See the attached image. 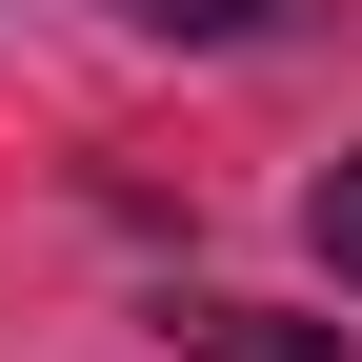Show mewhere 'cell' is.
Listing matches in <instances>:
<instances>
[{
    "instance_id": "2",
    "label": "cell",
    "mask_w": 362,
    "mask_h": 362,
    "mask_svg": "<svg viewBox=\"0 0 362 362\" xmlns=\"http://www.w3.org/2000/svg\"><path fill=\"white\" fill-rule=\"evenodd\" d=\"M302 242H322V282H362V161H322V181H302Z\"/></svg>"
},
{
    "instance_id": "1",
    "label": "cell",
    "mask_w": 362,
    "mask_h": 362,
    "mask_svg": "<svg viewBox=\"0 0 362 362\" xmlns=\"http://www.w3.org/2000/svg\"><path fill=\"white\" fill-rule=\"evenodd\" d=\"M161 342L181 362H362L342 322H282V302H161Z\"/></svg>"
},
{
    "instance_id": "3",
    "label": "cell",
    "mask_w": 362,
    "mask_h": 362,
    "mask_svg": "<svg viewBox=\"0 0 362 362\" xmlns=\"http://www.w3.org/2000/svg\"><path fill=\"white\" fill-rule=\"evenodd\" d=\"M121 21H161V40H262L282 0H121Z\"/></svg>"
}]
</instances>
